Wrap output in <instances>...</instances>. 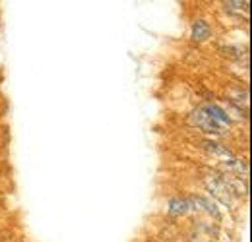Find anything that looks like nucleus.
Returning <instances> with one entry per match:
<instances>
[{"mask_svg": "<svg viewBox=\"0 0 252 242\" xmlns=\"http://www.w3.org/2000/svg\"><path fill=\"white\" fill-rule=\"evenodd\" d=\"M204 182H206V188L210 190V194H212L216 200H220L221 204H225V206H233L235 196H233V192L229 190V186H227V182L223 179V175L210 173V175H206Z\"/></svg>", "mask_w": 252, "mask_h": 242, "instance_id": "obj_1", "label": "nucleus"}, {"mask_svg": "<svg viewBox=\"0 0 252 242\" xmlns=\"http://www.w3.org/2000/svg\"><path fill=\"white\" fill-rule=\"evenodd\" d=\"M190 124L200 128V130H204V132H208V134H216V136L223 134V126H220L216 121H212V117L206 113L204 107H200V109L190 113Z\"/></svg>", "mask_w": 252, "mask_h": 242, "instance_id": "obj_2", "label": "nucleus"}, {"mask_svg": "<svg viewBox=\"0 0 252 242\" xmlns=\"http://www.w3.org/2000/svg\"><path fill=\"white\" fill-rule=\"evenodd\" d=\"M202 144V148L206 150V151L210 153V155H214V157H221V159H225L223 163H227V161H231V159H235V155L233 151L227 148V146H221L220 142H214V140H202L200 142Z\"/></svg>", "mask_w": 252, "mask_h": 242, "instance_id": "obj_3", "label": "nucleus"}, {"mask_svg": "<svg viewBox=\"0 0 252 242\" xmlns=\"http://www.w3.org/2000/svg\"><path fill=\"white\" fill-rule=\"evenodd\" d=\"M189 206L190 208H200V210H204L206 213H210L212 217H216V219H221V212L218 210V206L210 200V198H204V196H190L189 198Z\"/></svg>", "mask_w": 252, "mask_h": 242, "instance_id": "obj_4", "label": "nucleus"}, {"mask_svg": "<svg viewBox=\"0 0 252 242\" xmlns=\"http://www.w3.org/2000/svg\"><path fill=\"white\" fill-rule=\"evenodd\" d=\"M212 37V28L206 20H196L192 24V41L194 43H204Z\"/></svg>", "mask_w": 252, "mask_h": 242, "instance_id": "obj_5", "label": "nucleus"}, {"mask_svg": "<svg viewBox=\"0 0 252 242\" xmlns=\"http://www.w3.org/2000/svg\"><path fill=\"white\" fill-rule=\"evenodd\" d=\"M204 109H206V113L212 117V121H216L220 126H229V124H231V117L227 115L225 109H221L220 105H206Z\"/></svg>", "mask_w": 252, "mask_h": 242, "instance_id": "obj_6", "label": "nucleus"}, {"mask_svg": "<svg viewBox=\"0 0 252 242\" xmlns=\"http://www.w3.org/2000/svg\"><path fill=\"white\" fill-rule=\"evenodd\" d=\"M189 210V200H185V198H173L169 202V215L171 217H183Z\"/></svg>", "mask_w": 252, "mask_h": 242, "instance_id": "obj_7", "label": "nucleus"}, {"mask_svg": "<svg viewBox=\"0 0 252 242\" xmlns=\"http://www.w3.org/2000/svg\"><path fill=\"white\" fill-rule=\"evenodd\" d=\"M223 167H225L227 171H235V173L241 175V177H247V175H249V161H247V159H231V161L223 163Z\"/></svg>", "mask_w": 252, "mask_h": 242, "instance_id": "obj_8", "label": "nucleus"}, {"mask_svg": "<svg viewBox=\"0 0 252 242\" xmlns=\"http://www.w3.org/2000/svg\"><path fill=\"white\" fill-rule=\"evenodd\" d=\"M225 6V10H235V12H239V14H249V6H251V2L249 0H245V2H225L223 4Z\"/></svg>", "mask_w": 252, "mask_h": 242, "instance_id": "obj_9", "label": "nucleus"}, {"mask_svg": "<svg viewBox=\"0 0 252 242\" xmlns=\"http://www.w3.org/2000/svg\"><path fill=\"white\" fill-rule=\"evenodd\" d=\"M0 242H2V233H0Z\"/></svg>", "mask_w": 252, "mask_h": 242, "instance_id": "obj_10", "label": "nucleus"}]
</instances>
